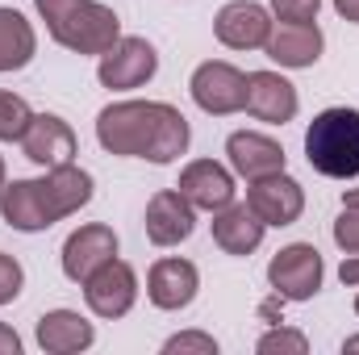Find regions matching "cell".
<instances>
[{"label":"cell","instance_id":"cell-1","mask_svg":"<svg viewBox=\"0 0 359 355\" xmlns=\"http://www.w3.org/2000/svg\"><path fill=\"white\" fill-rule=\"evenodd\" d=\"M96 142L109 155L176 163L188 151V121L168 100H117L104 105L96 117Z\"/></svg>","mask_w":359,"mask_h":355},{"label":"cell","instance_id":"cell-2","mask_svg":"<svg viewBox=\"0 0 359 355\" xmlns=\"http://www.w3.org/2000/svg\"><path fill=\"white\" fill-rule=\"evenodd\" d=\"M92 201V176L76 163L50 168L38 180H4L0 184V217L21 230V234H38L50 230L55 222L80 213Z\"/></svg>","mask_w":359,"mask_h":355},{"label":"cell","instance_id":"cell-3","mask_svg":"<svg viewBox=\"0 0 359 355\" xmlns=\"http://www.w3.org/2000/svg\"><path fill=\"white\" fill-rule=\"evenodd\" d=\"M38 17L46 21L50 38L76 55H104L121 38V21L100 0H34Z\"/></svg>","mask_w":359,"mask_h":355},{"label":"cell","instance_id":"cell-4","mask_svg":"<svg viewBox=\"0 0 359 355\" xmlns=\"http://www.w3.org/2000/svg\"><path fill=\"white\" fill-rule=\"evenodd\" d=\"M305 159L313 172L330 180L359 176V109L334 105L322 109L305 130Z\"/></svg>","mask_w":359,"mask_h":355},{"label":"cell","instance_id":"cell-5","mask_svg":"<svg viewBox=\"0 0 359 355\" xmlns=\"http://www.w3.org/2000/svg\"><path fill=\"white\" fill-rule=\"evenodd\" d=\"M322 276H326L322 255H318V247H309V243H292V247L276 251L271 264H268L271 288H276V297H284V301H309V297H318Z\"/></svg>","mask_w":359,"mask_h":355},{"label":"cell","instance_id":"cell-6","mask_svg":"<svg viewBox=\"0 0 359 355\" xmlns=\"http://www.w3.org/2000/svg\"><path fill=\"white\" fill-rule=\"evenodd\" d=\"M155 72H159V55H155V46L147 38H117L96 63V80L117 92L142 88Z\"/></svg>","mask_w":359,"mask_h":355},{"label":"cell","instance_id":"cell-7","mask_svg":"<svg viewBox=\"0 0 359 355\" xmlns=\"http://www.w3.org/2000/svg\"><path fill=\"white\" fill-rule=\"evenodd\" d=\"M84 301H88L92 314L104 318V322L126 318L134 309V301H138V276H134V267L126 264V260H117V255L109 264H100L84 280Z\"/></svg>","mask_w":359,"mask_h":355},{"label":"cell","instance_id":"cell-8","mask_svg":"<svg viewBox=\"0 0 359 355\" xmlns=\"http://www.w3.org/2000/svg\"><path fill=\"white\" fill-rule=\"evenodd\" d=\"M192 100L196 109L213 113V117H226V113H238L247 109V76L234 67V63H222V59H209L192 72Z\"/></svg>","mask_w":359,"mask_h":355},{"label":"cell","instance_id":"cell-9","mask_svg":"<svg viewBox=\"0 0 359 355\" xmlns=\"http://www.w3.org/2000/svg\"><path fill=\"white\" fill-rule=\"evenodd\" d=\"M213 34L230 51H259L271 38V13L255 0H230L213 17Z\"/></svg>","mask_w":359,"mask_h":355},{"label":"cell","instance_id":"cell-10","mask_svg":"<svg viewBox=\"0 0 359 355\" xmlns=\"http://www.w3.org/2000/svg\"><path fill=\"white\" fill-rule=\"evenodd\" d=\"M247 205L259 213L264 226H292L301 213H305V188L292 176L276 172V176L251 180L247 188Z\"/></svg>","mask_w":359,"mask_h":355},{"label":"cell","instance_id":"cell-11","mask_svg":"<svg viewBox=\"0 0 359 355\" xmlns=\"http://www.w3.org/2000/svg\"><path fill=\"white\" fill-rule=\"evenodd\" d=\"M21 151H25V159H34L46 172L63 168L76 159V130L55 113H34L29 130L21 134Z\"/></svg>","mask_w":359,"mask_h":355},{"label":"cell","instance_id":"cell-12","mask_svg":"<svg viewBox=\"0 0 359 355\" xmlns=\"http://www.w3.org/2000/svg\"><path fill=\"white\" fill-rule=\"evenodd\" d=\"M196 230V205L180 192V188H163L151 196L147 205V239L155 247H176L184 239H192Z\"/></svg>","mask_w":359,"mask_h":355},{"label":"cell","instance_id":"cell-13","mask_svg":"<svg viewBox=\"0 0 359 355\" xmlns=\"http://www.w3.org/2000/svg\"><path fill=\"white\" fill-rule=\"evenodd\" d=\"M113 255H117V234H113V226L88 222V226H80L76 234H67V243H63V276L76 280V284H84L92 272L100 264H109Z\"/></svg>","mask_w":359,"mask_h":355},{"label":"cell","instance_id":"cell-14","mask_svg":"<svg viewBox=\"0 0 359 355\" xmlns=\"http://www.w3.org/2000/svg\"><path fill=\"white\" fill-rule=\"evenodd\" d=\"M322 46H326V38L313 21H280V25H271V38L264 51L271 63L301 72V67H313L322 59Z\"/></svg>","mask_w":359,"mask_h":355},{"label":"cell","instance_id":"cell-15","mask_svg":"<svg viewBox=\"0 0 359 355\" xmlns=\"http://www.w3.org/2000/svg\"><path fill=\"white\" fill-rule=\"evenodd\" d=\"M301 109L297 88L280 76V72H251L247 76V113L268 121V126H284L292 121Z\"/></svg>","mask_w":359,"mask_h":355},{"label":"cell","instance_id":"cell-16","mask_svg":"<svg viewBox=\"0 0 359 355\" xmlns=\"http://www.w3.org/2000/svg\"><path fill=\"white\" fill-rule=\"evenodd\" d=\"M226 155H230V168L243 180H264L284 172V147L259 130H234L226 138Z\"/></svg>","mask_w":359,"mask_h":355},{"label":"cell","instance_id":"cell-17","mask_svg":"<svg viewBox=\"0 0 359 355\" xmlns=\"http://www.w3.org/2000/svg\"><path fill=\"white\" fill-rule=\"evenodd\" d=\"M180 192L196 205V209H205V213H217V209H226V205H234V176H230V168H222V163H213V159H196V163H188L184 172H180Z\"/></svg>","mask_w":359,"mask_h":355},{"label":"cell","instance_id":"cell-18","mask_svg":"<svg viewBox=\"0 0 359 355\" xmlns=\"http://www.w3.org/2000/svg\"><path fill=\"white\" fill-rule=\"evenodd\" d=\"M201 288V272L188 260H159L147 276V297L155 309H184L196 301Z\"/></svg>","mask_w":359,"mask_h":355},{"label":"cell","instance_id":"cell-19","mask_svg":"<svg viewBox=\"0 0 359 355\" xmlns=\"http://www.w3.org/2000/svg\"><path fill=\"white\" fill-rule=\"evenodd\" d=\"M264 222L251 205H226L213 213V243L226 251V255H251L259 243H264Z\"/></svg>","mask_w":359,"mask_h":355},{"label":"cell","instance_id":"cell-20","mask_svg":"<svg viewBox=\"0 0 359 355\" xmlns=\"http://www.w3.org/2000/svg\"><path fill=\"white\" fill-rule=\"evenodd\" d=\"M96 330L88 318H80L76 309H50L38 318V347L50 355H76L88 351Z\"/></svg>","mask_w":359,"mask_h":355},{"label":"cell","instance_id":"cell-21","mask_svg":"<svg viewBox=\"0 0 359 355\" xmlns=\"http://www.w3.org/2000/svg\"><path fill=\"white\" fill-rule=\"evenodd\" d=\"M38 51V34L34 25L17 13V8H0V76L4 72H21Z\"/></svg>","mask_w":359,"mask_h":355},{"label":"cell","instance_id":"cell-22","mask_svg":"<svg viewBox=\"0 0 359 355\" xmlns=\"http://www.w3.org/2000/svg\"><path fill=\"white\" fill-rule=\"evenodd\" d=\"M34 113L17 92H0V142H21V134L29 130Z\"/></svg>","mask_w":359,"mask_h":355},{"label":"cell","instance_id":"cell-23","mask_svg":"<svg viewBox=\"0 0 359 355\" xmlns=\"http://www.w3.org/2000/svg\"><path fill=\"white\" fill-rule=\"evenodd\" d=\"M255 347H259V355H284V351L288 355H305L309 351V339H305L301 330H268Z\"/></svg>","mask_w":359,"mask_h":355},{"label":"cell","instance_id":"cell-24","mask_svg":"<svg viewBox=\"0 0 359 355\" xmlns=\"http://www.w3.org/2000/svg\"><path fill=\"white\" fill-rule=\"evenodd\" d=\"M163 351L168 355H184V351H196V355H217V339L213 335H201V330H184V335H172L168 343H163Z\"/></svg>","mask_w":359,"mask_h":355},{"label":"cell","instance_id":"cell-25","mask_svg":"<svg viewBox=\"0 0 359 355\" xmlns=\"http://www.w3.org/2000/svg\"><path fill=\"white\" fill-rule=\"evenodd\" d=\"M334 243H339L347 255L359 251V205H343V213H339V222H334Z\"/></svg>","mask_w":359,"mask_h":355},{"label":"cell","instance_id":"cell-26","mask_svg":"<svg viewBox=\"0 0 359 355\" xmlns=\"http://www.w3.org/2000/svg\"><path fill=\"white\" fill-rule=\"evenodd\" d=\"M21 284H25V272H21V264H17L13 255H4V251H0V305L17 301Z\"/></svg>","mask_w":359,"mask_h":355},{"label":"cell","instance_id":"cell-27","mask_svg":"<svg viewBox=\"0 0 359 355\" xmlns=\"http://www.w3.org/2000/svg\"><path fill=\"white\" fill-rule=\"evenodd\" d=\"M322 0H271V13L280 21H318Z\"/></svg>","mask_w":359,"mask_h":355},{"label":"cell","instance_id":"cell-28","mask_svg":"<svg viewBox=\"0 0 359 355\" xmlns=\"http://www.w3.org/2000/svg\"><path fill=\"white\" fill-rule=\"evenodd\" d=\"M339 280H343V284H351V288H359V251H355V255H343Z\"/></svg>","mask_w":359,"mask_h":355},{"label":"cell","instance_id":"cell-29","mask_svg":"<svg viewBox=\"0 0 359 355\" xmlns=\"http://www.w3.org/2000/svg\"><path fill=\"white\" fill-rule=\"evenodd\" d=\"M17 351H21V339H17V330L0 322V355H17Z\"/></svg>","mask_w":359,"mask_h":355},{"label":"cell","instance_id":"cell-30","mask_svg":"<svg viewBox=\"0 0 359 355\" xmlns=\"http://www.w3.org/2000/svg\"><path fill=\"white\" fill-rule=\"evenodd\" d=\"M334 13H339L343 21L359 25V0H334Z\"/></svg>","mask_w":359,"mask_h":355},{"label":"cell","instance_id":"cell-31","mask_svg":"<svg viewBox=\"0 0 359 355\" xmlns=\"http://www.w3.org/2000/svg\"><path fill=\"white\" fill-rule=\"evenodd\" d=\"M343 351H347V355H359V335H351V339L343 343Z\"/></svg>","mask_w":359,"mask_h":355},{"label":"cell","instance_id":"cell-32","mask_svg":"<svg viewBox=\"0 0 359 355\" xmlns=\"http://www.w3.org/2000/svg\"><path fill=\"white\" fill-rule=\"evenodd\" d=\"M343 205H359V188H351V192H343Z\"/></svg>","mask_w":359,"mask_h":355},{"label":"cell","instance_id":"cell-33","mask_svg":"<svg viewBox=\"0 0 359 355\" xmlns=\"http://www.w3.org/2000/svg\"><path fill=\"white\" fill-rule=\"evenodd\" d=\"M0 184H4V159H0Z\"/></svg>","mask_w":359,"mask_h":355},{"label":"cell","instance_id":"cell-34","mask_svg":"<svg viewBox=\"0 0 359 355\" xmlns=\"http://www.w3.org/2000/svg\"><path fill=\"white\" fill-rule=\"evenodd\" d=\"M355 314H359V297H355Z\"/></svg>","mask_w":359,"mask_h":355}]
</instances>
